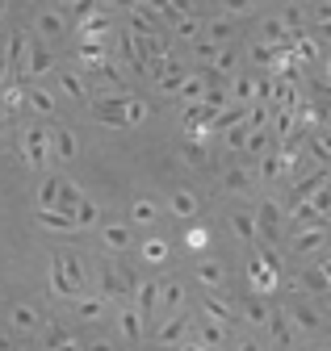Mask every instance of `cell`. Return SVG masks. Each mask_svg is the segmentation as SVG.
<instances>
[{
	"label": "cell",
	"mask_w": 331,
	"mask_h": 351,
	"mask_svg": "<svg viewBox=\"0 0 331 351\" xmlns=\"http://www.w3.org/2000/svg\"><path fill=\"white\" fill-rule=\"evenodd\" d=\"M197 280L214 289V285H222V268H218V263H201V268H197Z\"/></svg>",
	"instance_id": "obj_30"
},
{
	"label": "cell",
	"mask_w": 331,
	"mask_h": 351,
	"mask_svg": "<svg viewBox=\"0 0 331 351\" xmlns=\"http://www.w3.org/2000/svg\"><path fill=\"white\" fill-rule=\"evenodd\" d=\"M5 125H9V117H5V113H0V138H5Z\"/></svg>",
	"instance_id": "obj_39"
},
{
	"label": "cell",
	"mask_w": 331,
	"mask_h": 351,
	"mask_svg": "<svg viewBox=\"0 0 331 351\" xmlns=\"http://www.w3.org/2000/svg\"><path fill=\"white\" fill-rule=\"evenodd\" d=\"M38 226L51 230V234H76V222H71V213L47 205V209H38Z\"/></svg>",
	"instance_id": "obj_14"
},
{
	"label": "cell",
	"mask_w": 331,
	"mask_h": 351,
	"mask_svg": "<svg viewBox=\"0 0 331 351\" xmlns=\"http://www.w3.org/2000/svg\"><path fill=\"white\" fill-rule=\"evenodd\" d=\"M97 230H101V247L113 251V255H122V251H130V247H135V230H130V222H101Z\"/></svg>",
	"instance_id": "obj_10"
},
{
	"label": "cell",
	"mask_w": 331,
	"mask_h": 351,
	"mask_svg": "<svg viewBox=\"0 0 331 351\" xmlns=\"http://www.w3.org/2000/svg\"><path fill=\"white\" fill-rule=\"evenodd\" d=\"M30 42H34V38H30L25 29H13V34H9V47H5V63L13 67V80H21V84H25V59H30Z\"/></svg>",
	"instance_id": "obj_9"
},
{
	"label": "cell",
	"mask_w": 331,
	"mask_h": 351,
	"mask_svg": "<svg viewBox=\"0 0 331 351\" xmlns=\"http://www.w3.org/2000/svg\"><path fill=\"white\" fill-rule=\"evenodd\" d=\"M34 34H38V42L55 47V42H63V38L71 34V25H67L63 9H38V17H34Z\"/></svg>",
	"instance_id": "obj_3"
},
{
	"label": "cell",
	"mask_w": 331,
	"mask_h": 351,
	"mask_svg": "<svg viewBox=\"0 0 331 351\" xmlns=\"http://www.w3.org/2000/svg\"><path fill=\"white\" fill-rule=\"evenodd\" d=\"M176 93H181L185 101H197V97H201V80H197V75H185V80H181V88H176Z\"/></svg>",
	"instance_id": "obj_31"
},
{
	"label": "cell",
	"mask_w": 331,
	"mask_h": 351,
	"mask_svg": "<svg viewBox=\"0 0 331 351\" xmlns=\"http://www.w3.org/2000/svg\"><path fill=\"white\" fill-rule=\"evenodd\" d=\"M55 351H80V347H55Z\"/></svg>",
	"instance_id": "obj_41"
},
{
	"label": "cell",
	"mask_w": 331,
	"mask_h": 351,
	"mask_svg": "<svg viewBox=\"0 0 331 351\" xmlns=\"http://www.w3.org/2000/svg\"><path fill=\"white\" fill-rule=\"evenodd\" d=\"M181 351H205V343H181Z\"/></svg>",
	"instance_id": "obj_38"
},
{
	"label": "cell",
	"mask_w": 331,
	"mask_h": 351,
	"mask_svg": "<svg viewBox=\"0 0 331 351\" xmlns=\"http://www.w3.org/2000/svg\"><path fill=\"white\" fill-rule=\"evenodd\" d=\"M71 222H76V230H93V226H101V209H97V201H80L76 209H71Z\"/></svg>",
	"instance_id": "obj_19"
},
{
	"label": "cell",
	"mask_w": 331,
	"mask_h": 351,
	"mask_svg": "<svg viewBox=\"0 0 331 351\" xmlns=\"http://www.w3.org/2000/svg\"><path fill=\"white\" fill-rule=\"evenodd\" d=\"M21 159L34 167V171H43L51 163V130L43 121H30L21 130Z\"/></svg>",
	"instance_id": "obj_1"
},
{
	"label": "cell",
	"mask_w": 331,
	"mask_h": 351,
	"mask_svg": "<svg viewBox=\"0 0 331 351\" xmlns=\"http://www.w3.org/2000/svg\"><path fill=\"white\" fill-rule=\"evenodd\" d=\"M89 117H93L97 125L122 130V125H126V97H93V101H89Z\"/></svg>",
	"instance_id": "obj_4"
},
{
	"label": "cell",
	"mask_w": 331,
	"mask_h": 351,
	"mask_svg": "<svg viewBox=\"0 0 331 351\" xmlns=\"http://www.w3.org/2000/svg\"><path fill=\"white\" fill-rule=\"evenodd\" d=\"M25 88L30 84H21V80H13V84L0 88V113H5V117H13V113L25 109Z\"/></svg>",
	"instance_id": "obj_17"
},
{
	"label": "cell",
	"mask_w": 331,
	"mask_h": 351,
	"mask_svg": "<svg viewBox=\"0 0 331 351\" xmlns=\"http://www.w3.org/2000/svg\"><path fill=\"white\" fill-rule=\"evenodd\" d=\"M43 351H55V347H80L76 343V335L67 330V326H59V322H43Z\"/></svg>",
	"instance_id": "obj_18"
},
{
	"label": "cell",
	"mask_w": 331,
	"mask_h": 351,
	"mask_svg": "<svg viewBox=\"0 0 331 351\" xmlns=\"http://www.w3.org/2000/svg\"><path fill=\"white\" fill-rule=\"evenodd\" d=\"M113 326H117V339L122 343H139L143 339V314H139V305L135 301L117 305V310H113Z\"/></svg>",
	"instance_id": "obj_8"
},
{
	"label": "cell",
	"mask_w": 331,
	"mask_h": 351,
	"mask_svg": "<svg viewBox=\"0 0 331 351\" xmlns=\"http://www.w3.org/2000/svg\"><path fill=\"white\" fill-rule=\"evenodd\" d=\"M151 117V105L143 101V97H130L126 93V125H139V121H147Z\"/></svg>",
	"instance_id": "obj_28"
},
{
	"label": "cell",
	"mask_w": 331,
	"mask_h": 351,
	"mask_svg": "<svg viewBox=\"0 0 331 351\" xmlns=\"http://www.w3.org/2000/svg\"><path fill=\"white\" fill-rule=\"evenodd\" d=\"M25 109H30V113H38V117H55V113H59V101H55L51 88L30 84V88H25Z\"/></svg>",
	"instance_id": "obj_13"
},
{
	"label": "cell",
	"mask_w": 331,
	"mask_h": 351,
	"mask_svg": "<svg viewBox=\"0 0 331 351\" xmlns=\"http://www.w3.org/2000/svg\"><path fill=\"white\" fill-rule=\"evenodd\" d=\"M159 305L181 310V305H185V285H176V280H159Z\"/></svg>",
	"instance_id": "obj_26"
},
{
	"label": "cell",
	"mask_w": 331,
	"mask_h": 351,
	"mask_svg": "<svg viewBox=\"0 0 331 351\" xmlns=\"http://www.w3.org/2000/svg\"><path fill=\"white\" fill-rule=\"evenodd\" d=\"M201 343L205 347H214V343H222V326L210 318V322H201Z\"/></svg>",
	"instance_id": "obj_32"
},
{
	"label": "cell",
	"mask_w": 331,
	"mask_h": 351,
	"mask_svg": "<svg viewBox=\"0 0 331 351\" xmlns=\"http://www.w3.org/2000/svg\"><path fill=\"white\" fill-rule=\"evenodd\" d=\"M135 305H139V314H151V310H159V280L155 276H147V280H135V297H130Z\"/></svg>",
	"instance_id": "obj_15"
},
{
	"label": "cell",
	"mask_w": 331,
	"mask_h": 351,
	"mask_svg": "<svg viewBox=\"0 0 331 351\" xmlns=\"http://www.w3.org/2000/svg\"><path fill=\"white\" fill-rule=\"evenodd\" d=\"M101 5H105V9H117V13H130L139 0H101Z\"/></svg>",
	"instance_id": "obj_34"
},
{
	"label": "cell",
	"mask_w": 331,
	"mask_h": 351,
	"mask_svg": "<svg viewBox=\"0 0 331 351\" xmlns=\"http://www.w3.org/2000/svg\"><path fill=\"white\" fill-rule=\"evenodd\" d=\"M205 243H210V234H205L201 226H197V230H189V247H193V251H197V247H205Z\"/></svg>",
	"instance_id": "obj_35"
},
{
	"label": "cell",
	"mask_w": 331,
	"mask_h": 351,
	"mask_svg": "<svg viewBox=\"0 0 331 351\" xmlns=\"http://www.w3.org/2000/svg\"><path fill=\"white\" fill-rule=\"evenodd\" d=\"M126 17H130V29H135V34H143V38H147V34H159V21H155V13L143 5V0H139Z\"/></svg>",
	"instance_id": "obj_20"
},
{
	"label": "cell",
	"mask_w": 331,
	"mask_h": 351,
	"mask_svg": "<svg viewBox=\"0 0 331 351\" xmlns=\"http://www.w3.org/2000/svg\"><path fill=\"white\" fill-rule=\"evenodd\" d=\"M43 310H38V305H30V301H17L13 310H9V326L17 330V335H38L43 330Z\"/></svg>",
	"instance_id": "obj_12"
},
{
	"label": "cell",
	"mask_w": 331,
	"mask_h": 351,
	"mask_svg": "<svg viewBox=\"0 0 331 351\" xmlns=\"http://www.w3.org/2000/svg\"><path fill=\"white\" fill-rule=\"evenodd\" d=\"M139 259L155 268V263L168 259V243H163V239H143V243H139Z\"/></svg>",
	"instance_id": "obj_24"
},
{
	"label": "cell",
	"mask_w": 331,
	"mask_h": 351,
	"mask_svg": "<svg viewBox=\"0 0 331 351\" xmlns=\"http://www.w3.org/2000/svg\"><path fill=\"white\" fill-rule=\"evenodd\" d=\"M172 34H176V38H197V21H193V17H176Z\"/></svg>",
	"instance_id": "obj_33"
},
{
	"label": "cell",
	"mask_w": 331,
	"mask_h": 351,
	"mask_svg": "<svg viewBox=\"0 0 331 351\" xmlns=\"http://www.w3.org/2000/svg\"><path fill=\"white\" fill-rule=\"evenodd\" d=\"M168 209H172L176 217H193V213H197V197H193L189 189H176L172 201H168Z\"/></svg>",
	"instance_id": "obj_27"
},
{
	"label": "cell",
	"mask_w": 331,
	"mask_h": 351,
	"mask_svg": "<svg viewBox=\"0 0 331 351\" xmlns=\"http://www.w3.org/2000/svg\"><path fill=\"white\" fill-rule=\"evenodd\" d=\"M80 351H117L109 339H93V343H84V347H80Z\"/></svg>",
	"instance_id": "obj_36"
},
{
	"label": "cell",
	"mask_w": 331,
	"mask_h": 351,
	"mask_svg": "<svg viewBox=\"0 0 331 351\" xmlns=\"http://www.w3.org/2000/svg\"><path fill=\"white\" fill-rule=\"evenodd\" d=\"M59 189H63V176H43V184H38V209L59 205Z\"/></svg>",
	"instance_id": "obj_23"
},
{
	"label": "cell",
	"mask_w": 331,
	"mask_h": 351,
	"mask_svg": "<svg viewBox=\"0 0 331 351\" xmlns=\"http://www.w3.org/2000/svg\"><path fill=\"white\" fill-rule=\"evenodd\" d=\"M155 217H159V205H155V201H147V197H139V201L130 205V222H135V226H151V222H155Z\"/></svg>",
	"instance_id": "obj_25"
},
{
	"label": "cell",
	"mask_w": 331,
	"mask_h": 351,
	"mask_svg": "<svg viewBox=\"0 0 331 351\" xmlns=\"http://www.w3.org/2000/svg\"><path fill=\"white\" fill-rule=\"evenodd\" d=\"M5 84H13V67L5 63V55H0V88H5Z\"/></svg>",
	"instance_id": "obj_37"
},
{
	"label": "cell",
	"mask_w": 331,
	"mask_h": 351,
	"mask_svg": "<svg viewBox=\"0 0 331 351\" xmlns=\"http://www.w3.org/2000/svg\"><path fill=\"white\" fill-rule=\"evenodd\" d=\"M0 25H5V0H0Z\"/></svg>",
	"instance_id": "obj_40"
},
{
	"label": "cell",
	"mask_w": 331,
	"mask_h": 351,
	"mask_svg": "<svg viewBox=\"0 0 331 351\" xmlns=\"http://www.w3.org/2000/svg\"><path fill=\"white\" fill-rule=\"evenodd\" d=\"M59 259H63V272H67V280L76 285V293H84V289H89V263L80 259L76 251H59Z\"/></svg>",
	"instance_id": "obj_16"
},
{
	"label": "cell",
	"mask_w": 331,
	"mask_h": 351,
	"mask_svg": "<svg viewBox=\"0 0 331 351\" xmlns=\"http://www.w3.org/2000/svg\"><path fill=\"white\" fill-rule=\"evenodd\" d=\"M185 330H189V322L185 318H168L159 330H155V343L159 347H172V343H185Z\"/></svg>",
	"instance_id": "obj_22"
},
{
	"label": "cell",
	"mask_w": 331,
	"mask_h": 351,
	"mask_svg": "<svg viewBox=\"0 0 331 351\" xmlns=\"http://www.w3.org/2000/svg\"><path fill=\"white\" fill-rule=\"evenodd\" d=\"M51 293H55V297H71V301L80 297V293H76V285H71V280H67V272H63V259H59V255L51 259Z\"/></svg>",
	"instance_id": "obj_21"
},
{
	"label": "cell",
	"mask_w": 331,
	"mask_h": 351,
	"mask_svg": "<svg viewBox=\"0 0 331 351\" xmlns=\"http://www.w3.org/2000/svg\"><path fill=\"white\" fill-rule=\"evenodd\" d=\"M71 310H76V318L84 322V326H97V322H105V318H109V310H113V301H105L101 293H80V297H76V305H71Z\"/></svg>",
	"instance_id": "obj_7"
},
{
	"label": "cell",
	"mask_w": 331,
	"mask_h": 351,
	"mask_svg": "<svg viewBox=\"0 0 331 351\" xmlns=\"http://www.w3.org/2000/svg\"><path fill=\"white\" fill-rule=\"evenodd\" d=\"M97 280H101V297L113 301V305H126L135 297V280H130V272L122 268V263H101Z\"/></svg>",
	"instance_id": "obj_2"
},
{
	"label": "cell",
	"mask_w": 331,
	"mask_h": 351,
	"mask_svg": "<svg viewBox=\"0 0 331 351\" xmlns=\"http://www.w3.org/2000/svg\"><path fill=\"white\" fill-rule=\"evenodd\" d=\"M55 84H59V93L71 97V101H93V88H89V75L80 71V67H55Z\"/></svg>",
	"instance_id": "obj_5"
},
{
	"label": "cell",
	"mask_w": 331,
	"mask_h": 351,
	"mask_svg": "<svg viewBox=\"0 0 331 351\" xmlns=\"http://www.w3.org/2000/svg\"><path fill=\"white\" fill-rule=\"evenodd\" d=\"M80 201H84V193H80V189H76V184L67 180V176H63V189H59V205H55V209H63V213H71V209H76Z\"/></svg>",
	"instance_id": "obj_29"
},
{
	"label": "cell",
	"mask_w": 331,
	"mask_h": 351,
	"mask_svg": "<svg viewBox=\"0 0 331 351\" xmlns=\"http://www.w3.org/2000/svg\"><path fill=\"white\" fill-rule=\"evenodd\" d=\"M243 351H256V347H252V343H243Z\"/></svg>",
	"instance_id": "obj_42"
},
{
	"label": "cell",
	"mask_w": 331,
	"mask_h": 351,
	"mask_svg": "<svg viewBox=\"0 0 331 351\" xmlns=\"http://www.w3.org/2000/svg\"><path fill=\"white\" fill-rule=\"evenodd\" d=\"M76 155H80V134L71 125H51V159L71 163Z\"/></svg>",
	"instance_id": "obj_11"
},
{
	"label": "cell",
	"mask_w": 331,
	"mask_h": 351,
	"mask_svg": "<svg viewBox=\"0 0 331 351\" xmlns=\"http://www.w3.org/2000/svg\"><path fill=\"white\" fill-rule=\"evenodd\" d=\"M59 63H55V51L47 47V42H30V59H25V84H38L43 75H51Z\"/></svg>",
	"instance_id": "obj_6"
}]
</instances>
